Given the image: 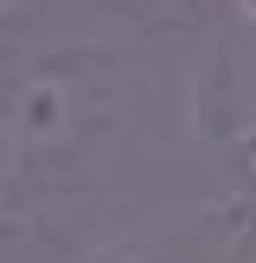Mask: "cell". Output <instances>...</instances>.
<instances>
[{
	"instance_id": "cell-3",
	"label": "cell",
	"mask_w": 256,
	"mask_h": 263,
	"mask_svg": "<svg viewBox=\"0 0 256 263\" xmlns=\"http://www.w3.org/2000/svg\"><path fill=\"white\" fill-rule=\"evenodd\" d=\"M237 13H243V20H256V0H237Z\"/></svg>"
},
{
	"instance_id": "cell-1",
	"label": "cell",
	"mask_w": 256,
	"mask_h": 263,
	"mask_svg": "<svg viewBox=\"0 0 256 263\" xmlns=\"http://www.w3.org/2000/svg\"><path fill=\"white\" fill-rule=\"evenodd\" d=\"M122 128V97L77 64H32L0 84V199L19 205L58 174L90 167L102 135Z\"/></svg>"
},
{
	"instance_id": "cell-2",
	"label": "cell",
	"mask_w": 256,
	"mask_h": 263,
	"mask_svg": "<svg viewBox=\"0 0 256 263\" xmlns=\"http://www.w3.org/2000/svg\"><path fill=\"white\" fill-rule=\"evenodd\" d=\"M199 135L256 148V20L243 32H224L199 64Z\"/></svg>"
},
{
	"instance_id": "cell-4",
	"label": "cell",
	"mask_w": 256,
	"mask_h": 263,
	"mask_svg": "<svg viewBox=\"0 0 256 263\" xmlns=\"http://www.w3.org/2000/svg\"><path fill=\"white\" fill-rule=\"evenodd\" d=\"M0 7H7V0H0Z\"/></svg>"
}]
</instances>
